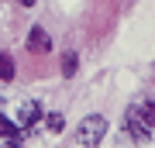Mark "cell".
I'll return each mask as SVG.
<instances>
[{"label": "cell", "instance_id": "6da1fadb", "mask_svg": "<svg viewBox=\"0 0 155 148\" xmlns=\"http://www.w3.org/2000/svg\"><path fill=\"white\" fill-rule=\"evenodd\" d=\"M104 134H107V121H104L100 114L83 117V121H79V127H76V141L83 145V148H97L100 141H104Z\"/></svg>", "mask_w": 155, "mask_h": 148}, {"label": "cell", "instance_id": "7a4b0ae2", "mask_svg": "<svg viewBox=\"0 0 155 148\" xmlns=\"http://www.w3.org/2000/svg\"><path fill=\"white\" fill-rule=\"evenodd\" d=\"M124 131L134 138V141H152V124L145 121V114H141V107H127V114H124Z\"/></svg>", "mask_w": 155, "mask_h": 148}, {"label": "cell", "instance_id": "3957f363", "mask_svg": "<svg viewBox=\"0 0 155 148\" xmlns=\"http://www.w3.org/2000/svg\"><path fill=\"white\" fill-rule=\"evenodd\" d=\"M28 52L31 55H48L52 52V35L45 31V28H31V35H28Z\"/></svg>", "mask_w": 155, "mask_h": 148}, {"label": "cell", "instance_id": "277c9868", "mask_svg": "<svg viewBox=\"0 0 155 148\" xmlns=\"http://www.w3.org/2000/svg\"><path fill=\"white\" fill-rule=\"evenodd\" d=\"M38 117H41V104H38V100H21V107H17V124L31 127Z\"/></svg>", "mask_w": 155, "mask_h": 148}, {"label": "cell", "instance_id": "5b68a950", "mask_svg": "<svg viewBox=\"0 0 155 148\" xmlns=\"http://www.w3.org/2000/svg\"><path fill=\"white\" fill-rule=\"evenodd\" d=\"M14 79V59L11 52H0V83H11Z\"/></svg>", "mask_w": 155, "mask_h": 148}, {"label": "cell", "instance_id": "8992f818", "mask_svg": "<svg viewBox=\"0 0 155 148\" xmlns=\"http://www.w3.org/2000/svg\"><path fill=\"white\" fill-rule=\"evenodd\" d=\"M0 138H21V124L7 121V117H0Z\"/></svg>", "mask_w": 155, "mask_h": 148}, {"label": "cell", "instance_id": "52a82bcc", "mask_svg": "<svg viewBox=\"0 0 155 148\" xmlns=\"http://www.w3.org/2000/svg\"><path fill=\"white\" fill-rule=\"evenodd\" d=\"M45 124H48L52 134H62V131H66V117H62V114H48V117H45Z\"/></svg>", "mask_w": 155, "mask_h": 148}, {"label": "cell", "instance_id": "ba28073f", "mask_svg": "<svg viewBox=\"0 0 155 148\" xmlns=\"http://www.w3.org/2000/svg\"><path fill=\"white\" fill-rule=\"evenodd\" d=\"M76 66H79L76 52H66V55H62V76H72V72H76Z\"/></svg>", "mask_w": 155, "mask_h": 148}, {"label": "cell", "instance_id": "9c48e42d", "mask_svg": "<svg viewBox=\"0 0 155 148\" xmlns=\"http://www.w3.org/2000/svg\"><path fill=\"white\" fill-rule=\"evenodd\" d=\"M141 114H145V121H148V124L155 127V100H148V104L141 107Z\"/></svg>", "mask_w": 155, "mask_h": 148}, {"label": "cell", "instance_id": "30bf717a", "mask_svg": "<svg viewBox=\"0 0 155 148\" xmlns=\"http://www.w3.org/2000/svg\"><path fill=\"white\" fill-rule=\"evenodd\" d=\"M17 4H21V7H35L38 0H17Z\"/></svg>", "mask_w": 155, "mask_h": 148}, {"label": "cell", "instance_id": "8fae6325", "mask_svg": "<svg viewBox=\"0 0 155 148\" xmlns=\"http://www.w3.org/2000/svg\"><path fill=\"white\" fill-rule=\"evenodd\" d=\"M7 148H21V138H11V145H7Z\"/></svg>", "mask_w": 155, "mask_h": 148}]
</instances>
